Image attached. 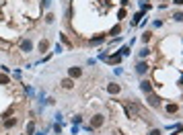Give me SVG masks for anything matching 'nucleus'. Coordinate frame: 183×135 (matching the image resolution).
Listing matches in <instances>:
<instances>
[{"mask_svg": "<svg viewBox=\"0 0 183 135\" xmlns=\"http://www.w3.org/2000/svg\"><path fill=\"white\" fill-rule=\"evenodd\" d=\"M48 47H49V41H48V39H41L39 45H37V49H39L41 53H45V51H48Z\"/></svg>", "mask_w": 183, "mask_h": 135, "instance_id": "9b49d317", "label": "nucleus"}, {"mask_svg": "<svg viewBox=\"0 0 183 135\" xmlns=\"http://www.w3.org/2000/svg\"><path fill=\"white\" fill-rule=\"evenodd\" d=\"M113 72H115V76H122V74H123V68L115 66V70H113Z\"/></svg>", "mask_w": 183, "mask_h": 135, "instance_id": "c85d7f7f", "label": "nucleus"}, {"mask_svg": "<svg viewBox=\"0 0 183 135\" xmlns=\"http://www.w3.org/2000/svg\"><path fill=\"white\" fill-rule=\"evenodd\" d=\"M87 64H88V66H95V64H97V60H93V57H88V60H87Z\"/></svg>", "mask_w": 183, "mask_h": 135, "instance_id": "f704fd0d", "label": "nucleus"}, {"mask_svg": "<svg viewBox=\"0 0 183 135\" xmlns=\"http://www.w3.org/2000/svg\"><path fill=\"white\" fill-rule=\"evenodd\" d=\"M142 19H144V13H136V14H134V19H132V25H138V23H140Z\"/></svg>", "mask_w": 183, "mask_h": 135, "instance_id": "a211bd4d", "label": "nucleus"}, {"mask_svg": "<svg viewBox=\"0 0 183 135\" xmlns=\"http://www.w3.org/2000/svg\"><path fill=\"white\" fill-rule=\"evenodd\" d=\"M140 90H142L144 94H150V92H152V82L142 80V82H140Z\"/></svg>", "mask_w": 183, "mask_h": 135, "instance_id": "1a4fd4ad", "label": "nucleus"}, {"mask_svg": "<svg viewBox=\"0 0 183 135\" xmlns=\"http://www.w3.org/2000/svg\"><path fill=\"white\" fill-rule=\"evenodd\" d=\"M103 123H105V117H103L101 113H97V115L91 117V123H88V127H91V129H99V127H103Z\"/></svg>", "mask_w": 183, "mask_h": 135, "instance_id": "f03ea898", "label": "nucleus"}, {"mask_svg": "<svg viewBox=\"0 0 183 135\" xmlns=\"http://www.w3.org/2000/svg\"><path fill=\"white\" fill-rule=\"evenodd\" d=\"M64 51V47H62L60 43H56V47H54V53H62Z\"/></svg>", "mask_w": 183, "mask_h": 135, "instance_id": "a878e982", "label": "nucleus"}, {"mask_svg": "<svg viewBox=\"0 0 183 135\" xmlns=\"http://www.w3.org/2000/svg\"><path fill=\"white\" fill-rule=\"evenodd\" d=\"M117 53L122 55V57H128L130 53H132V49H130V45H123V47H119V51Z\"/></svg>", "mask_w": 183, "mask_h": 135, "instance_id": "ddd939ff", "label": "nucleus"}, {"mask_svg": "<svg viewBox=\"0 0 183 135\" xmlns=\"http://www.w3.org/2000/svg\"><path fill=\"white\" fill-rule=\"evenodd\" d=\"M152 27L158 29V27H163V20H152Z\"/></svg>", "mask_w": 183, "mask_h": 135, "instance_id": "7c9ffc66", "label": "nucleus"}, {"mask_svg": "<svg viewBox=\"0 0 183 135\" xmlns=\"http://www.w3.org/2000/svg\"><path fill=\"white\" fill-rule=\"evenodd\" d=\"M119 4H122V6L126 8V6H128V4H130V0H119Z\"/></svg>", "mask_w": 183, "mask_h": 135, "instance_id": "e433bc0d", "label": "nucleus"}, {"mask_svg": "<svg viewBox=\"0 0 183 135\" xmlns=\"http://www.w3.org/2000/svg\"><path fill=\"white\" fill-rule=\"evenodd\" d=\"M52 2H54V0H41V6L43 8H52Z\"/></svg>", "mask_w": 183, "mask_h": 135, "instance_id": "393cba45", "label": "nucleus"}, {"mask_svg": "<svg viewBox=\"0 0 183 135\" xmlns=\"http://www.w3.org/2000/svg\"><path fill=\"white\" fill-rule=\"evenodd\" d=\"M62 119H64V117H62L60 113H58V115H56V123H60V125H62Z\"/></svg>", "mask_w": 183, "mask_h": 135, "instance_id": "c9c22d12", "label": "nucleus"}, {"mask_svg": "<svg viewBox=\"0 0 183 135\" xmlns=\"http://www.w3.org/2000/svg\"><path fill=\"white\" fill-rule=\"evenodd\" d=\"M54 133H58V135L62 133V125H60V123H56V125H54Z\"/></svg>", "mask_w": 183, "mask_h": 135, "instance_id": "bb28decb", "label": "nucleus"}, {"mask_svg": "<svg viewBox=\"0 0 183 135\" xmlns=\"http://www.w3.org/2000/svg\"><path fill=\"white\" fill-rule=\"evenodd\" d=\"M35 133V123L33 121H29L27 123V127H25V135H33Z\"/></svg>", "mask_w": 183, "mask_h": 135, "instance_id": "4468645a", "label": "nucleus"}, {"mask_svg": "<svg viewBox=\"0 0 183 135\" xmlns=\"http://www.w3.org/2000/svg\"><path fill=\"white\" fill-rule=\"evenodd\" d=\"M148 135H161V131H158V129H152V131H150Z\"/></svg>", "mask_w": 183, "mask_h": 135, "instance_id": "4c0bfd02", "label": "nucleus"}, {"mask_svg": "<svg viewBox=\"0 0 183 135\" xmlns=\"http://www.w3.org/2000/svg\"><path fill=\"white\" fill-rule=\"evenodd\" d=\"M80 123H82V117L76 115V117H74V121H72V125H80Z\"/></svg>", "mask_w": 183, "mask_h": 135, "instance_id": "c756f323", "label": "nucleus"}, {"mask_svg": "<svg viewBox=\"0 0 183 135\" xmlns=\"http://www.w3.org/2000/svg\"><path fill=\"white\" fill-rule=\"evenodd\" d=\"M70 2H74V0H70Z\"/></svg>", "mask_w": 183, "mask_h": 135, "instance_id": "58836bf2", "label": "nucleus"}, {"mask_svg": "<svg viewBox=\"0 0 183 135\" xmlns=\"http://www.w3.org/2000/svg\"><path fill=\"white\" fill-rule=\"evenodd\" d=\"M54 20H56V14H54V13H49L48 16H45V23H48V25H52Z\"/></svg>", "mask_w": 183, "mask_h": 135, "instance_id": "5701e85b", "label": "nucleus"}, {"mask_svg": "<svg viewBox=\"0 0 183 135\" xmlns=\"http://www.w3.org/2000/svg\"><path fill=\"white\" fill-rule=\"evenodd\" d=\"M126 16H128V10H126V8H119V10H117V19H119V20H123V19H126Z\"/></svg>", "mask_w": 183, "mask_h": 135, "instance_id": "6ab92c4d", "label": "nucleus"}, {"mask_svg": "<svg viewBox=\"0 0 183 135\" xmlns=\"http://www.w3.org/2000/svg\"><path fill=\"white\" fill-rule=\"evenodd\" d=\"M146 55H150V49L148 47H142L140 51H138V60H140V57H146Z\"/></svg>", "mask_w": 183, "mask_h": 135, "instance_id": "aec40b11", "label": "nucleus"}, {"mask_svg": "<svg viewBox=\"0 0 183 135\" xmlns=\"http://www.w3.org/2000/svg\"><path fill=\"white\" fill-rule=\"evenodd\" d=\"M78 131H80V127H78V125H72V135H76Z\"/></svg>", "mask_w": 183, "mask_h": 135, "instance_id": "473e14b6", "label": "nucleus"}, {"mask_svg": "<svg viewBox=\"0 0 183 135\" xmlns=\"http://www.w3.org/2000/svg\"><path fill=\"white\" fill-rule=\"evenodd\" d=\"M105 61H107L109 66H119V64H122V55H119V53H113V55H109Z\"/></svg>", "mask_w": 183, "mask_h": 135, "instance_id": "423d86ee", "label": "nucleus"}, {"mask_svg": "<svg viewBox=\"0 0 183 135\" xmlns=\"http://www.w3.org/2000/svg\"><path fill=\"white\" fill-rule=\"evenodd\" d=\"M25 92H27V94L31 96V94H33V88H31V86H25Z\"/></svg>", "mask_w": 183, "mask_h": 135, "instance_id": "72a5a7b5", "label": "nucleus"}, {"mask_svg": "<svg viewBox=\"0 0 183 135\" xmlns=\"http://www.w3.org/2000/svg\"><path fill=\"white\" fill-rule=\"evenodd\" d=\"M107 39V35H95V37H93V39H91V45H99V43H103V41Z\"/></svg>", "mask_w": 183, "mask_h": 135, "instance_id": "9d476101", "label": "nucleus"}, {"mask_svg": "<svg viewBox=\"0 0 183 135\" xmlns=\"http://www.w3.org/2000/svg\"><path fill=\"white\" fill-rule=\"evenodd\" d=\"M148 64H146V61H140V60H138V64H136V74H138V76H144V74H146V72H148Z\"/></svg>", "mask_w": 183, "mask_h": 135, "instance_id": "20e7f679", "label": "nucleus"}, {"mask_svg": "<svg viewBox=\"0 0 183 135\" xmlns=\"http://www.w3.org/2000/svg\"><path fill=\"white\" fill-rule=\"evenodd\" d=\"M122 33V25H115V27H111V31H109L107 35H111V37H115V35Z\"/></svg>", "mask_w": 183, "mask_h": 135, "instance_id": "dca6fc26", "label": "nucleus"}, {"mask_svg": "<svg viewBox=\"0 0 183 135\" xmlns=\"http://www.w3.org/2000/svg\"><path fill=\"white\" fill-rule=\"evenodd\" d=\"M0 84H10V80H8V74H0Z\"/></svg>", "mask_w": 183, "mask_h": 135, "instance_id": "4be33fe9", "label": "nucleus"}, {"mask_svg": "<svg viewBox=\"0 0 183 135\" xmlns=\"http://www.w3.org/2000/svg\"><path fill=\"white\" fill-rule=\"evenodd\" d=\"M31 49H33V41L31 39H23L21 41V51H23V53H31Z\"/></svg>", "mask_w": 183, "mask_h": 135, "instance_id": "39448f33", "label": "nucleus"}, {"mask_svg": "<svg viewBox=\"0 0 183 135\" xmlns=\"http://www.w3.org/2000/svg\"><path fill=\"white\" fill-rule=\"evenodd\" d=\"M150 37H152V33H150V31H144V33H142V41H144V43H146V41H150Z\"/></svg>", "mask_w": 183, "mask_h": 135, "instance_id": "b1692460", "label": "nucleus"}, {"mask_svg": "<svg viewBox=\"0 0 183 135\" xmlns=\"http://www.w3.org/2000/svg\"><path fill=\"white\" fill-rule=\"evenodd\" d=\"M60 39H62V43H66L68 47H70V45H72V43H70V39H68V35H64V33H60Z\"/></svg>", "mask_w": 183, "mask_h": 135, "instance_id": "412c9836", "label": "nucleus"}, {"mask_svg": "<svg viewBox=\"0 0 183 135\" xmlns=\"http://www.w3.org/2000/svg\"><path fill=\"white\" fill-rule=\"evenodd\" d=\"M14 125H17V119H14V117H10V119H4V127H6V129L14 127Z\"/></svg>", "mask_w": 183, "mask_h": 135, "instance_id": "f3484780", "label": "nucleus"}, {"mask_svg": "<svg viewBox=\"0 0 183 135\" xmlns=\"http://www.w3.org/2000/svg\"><path fill=\"white\" fill-rule=\"evenodd\" d=\"M62 88H66V90L74 88V80H72V78H64V80H62Z\"/></svg>", "mask_w": 183, "mask_h": 135, "instance_id": "f8f14e48", "label": "nucleus"}, {"mask_svg": "<svg viewBox=\"0 0 183 135\" xmlns=\"http://www.w3.org/2000/svg\"><path fill=\"white\" fill-rule=\"evenodd\" d=\"M173 20H175V23H181V13H175V14H173Z\"/></svg>", "mask_w": 183, "mask_h": 135, "instance_id": "cd10ccee", "label": "nucleus"}, {"mask_svg": "<svg viewBox=\"0 0 183 135\" xmlns=\"http://www.w3.org/2000/svg\"><path fill=\"white\" fill-rule=\"evenodd\" d=\"M177 111H179V104H175V102L167 104V113H169V115H173V113H177Z\"/></svg>", "mask_w": 183, "mask_h": 135, "instance_id": "2eb2a0df", "label": "nucleus"}, {"mask_svg": "<svg viewBox=\"0 0 183 135\" xmlns=\"http://www.w3.org/2000/svg\"><path fill=\"white\" fill-rule=\"evenodd\" d=\"M68 76L74 80V78H80L82 76V70L80 68H76V66H72V68H68Z\"/></svg>", "mask_w": 183, "mask_h": 135, "instance_id": "6e6552de", "label": "nucleus"}, {"mask_svg": "<svg viewBox=\"0 0 183 135\" xmlns=\"http://www.w3.org/2000/svg\"><path fill=\"white\" fill-rule=\"evenodd\" d=\"M123 113L130 119H136V117H140V104L138 102H123Z\"/></svg>", "mask_w": 183, "mask_h": 135, "instance_id": "f257e3e1", "label": "nucleus"}, {"mask_svg": "<svg viewBox=\"0 0 183 135\" xmlns=\"http://www.w3.org/2000/svg\"><path fill=\"white\" fill-rule=\"evenodd\" d=\"M107 57H109V53H105V51H101V53H99V60H101V61H105Z\"/></svg>", "mask_w": 183, "mask_h": 135, "instance_id": "2f4dec72", "label": "nucleus"}, {"mask_svg": "<svg viewBox=\"0 0 183 135\" xmlns=\"http://www.w3.org/2000/svg\"><path fill=\"white\" fill-rule=\"evenodd\" d=\"M161 100H163V98H161L158 94H154V92L146 94V102H148L150 108H158V107H161Z\"/></svg>", "mask_w": 183, "mask_h": 135, "instance_id": "7ed1b4c3", "label": "nucleus"}, {"mask_svg": "<svg viewBox=\"0 0 183 135\" xmlns=\"http://www.w3.org/2000/svg\"><path fill=\"white\" fill-rule=\"evenodd\" d=\"M107 92L109 94H119V92H122V86L115 84V82H109L107 84Z\"/></svg>", "mask_w": 183, "mask_h": 135, "instance_id": "0eeeda50", "label": "nucleus"}]
</instances>
